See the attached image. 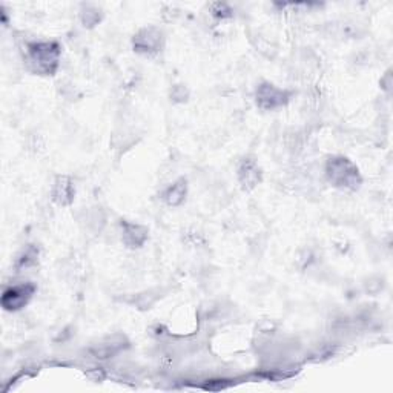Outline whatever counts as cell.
Wrapping results in <instances>:
<instances>
[{
    "label": "cell",
    "instance_id": "obj_10",
    "mask_svg": "<svg viewBox=\"0 0 393 393\" xmlns=\"http://www.w3.org/2000/svg\"><path fill=\"white\" fill-rule=\"evenodd\" d=\"M186 195H188V180L185 177H181L164 189L162 198L168 206L177 207L185 203Z\"/></svg>",
    "mask_w": 393,
    "mask_h": 393
},
{
    "label": "cell",
    "instance_id": "obj_4",
    "mask_svg": "<svg viewBox=\"0 0 393 393\" xmlns=\"http://www.w3.org/2000/svg\"><path fill=\"white\" fill-rule=\"evenodd\" d=\"M36 292L37 286L31 282L13 284L4 291L0 303H2V308L6 312H19L28 306Z\"/></svg>",
    "mask_w": 393,
    "mask_h": 393
},
{
    "label": "cell",
    "instance_id": "obj_9",
    "mask_svg": "<svg viewBox=\"0 0 393 393\" xmlns=\"http://www.w3.org/2000/svg\"><path fill=\"white\" fill-rule=\"evenodd\" d=\"M52 202L59 206H69L75 198V186L73 180L66 176H59L51 188Z\"/></svg>",
    "mask_w": 393,
    "mask_h": 393
},
{
    "label": "cell",
    "instance_id": "obj_2",
    "mask_svg": "<svg viewBox=\"0 0 393 393\" xmlns=\"http://www.w3.org/2000/svg\"><path fill=\"white\" fill-rule=\"evenodd\" d=\"M325 172L330 185L341 191H356L363 183L358 166L344 155L329 157Z\"/></svg>",
    "mask_w": 393,
    "mask_h": 393
},
{
    "label": "cell",
    "instance_id": "obj_1",
    "mask_svg": "<svg viewBox=\"0 0 393 393\" xmlns=\"http://www.w3.org/2000/svg\"><path fill=\"white\" fill-rule=\"evenodd\" d=\"M62 49L57 42H32L26 47V64L39 75H54L60 66Z\"/></svg>",
    "mask_w": 393,
    "mask_h": 393
},
{
    "label": "cell",
    "instance_id": "obj_3",
    "mask_svg": "<svg viewBox=\"0 0 393 393\" xmlns=\"http://www.w3.org/2000/svg\"><path fill=\"white\" fill-rule=\"evenodd\" d=\"M291 91L278 88L277 85L270 82L260 83L255 91V103L263 111H275L278 108H284L291 102Z\"/></svg>",
    "mask_w": 393,
    "mask_h": 393
},
{
    "label": "cell",
    "instance_id": "obj_8",
    "mask_svg": "<svg viewBox=\"0 0 393 393\" xmlns=\"http://www.w3.org/2000/svg\"><path fill=\"white\" fill-rule=\"evenodd\" d=\"M126 346H128V343H126L125 335L116 334L112 337L103 338L99 344H94L91 347V353L95 358H99V360H108V358H112L119 352L123 351Z\"/></svg>",
    "mask_w": 393,
    "mask_h": 393
},
{
    "label": "cell",
    "instance_id": "obj_7",
    "mask_svg": "<svg viewBox=\"0 0 393 393\" xmlns=\"http://www.w3.org/2000/svg\"><path fill=\"white\" fill-rule=\"evenodd\" d=\"M237 174H238L240 185L246 191L255 189L261 183V180H263V172H261V168L258 166L257 160L249 159V157L240 162Z\"/></svg>",
    "mask_w": 393,
    "mask_h": 393
},
{
    "label": "cell",
    "instance_id": "obj_11",
    "mask_svg": "<svg viewBox=\"0 0 393 393\" xmlns=\"http://www.w3.org/2000/svg\"><path fill=\"white\" fill-rule=\"evenodd\" d=\"M39 263V248H36V244H28L16 260V269L17 272L20 270L31 269L34 266H37Z\"/></svg>",
    "mask_w": 393,
    "mask_h": 393
},
{
    "label": "cell",
    "instance_id": "obj_12",
    "mask_svg": "<svg viewBox=\"0 0 393 393\" xmlns=\"http://www.w3.org/2000/svg\"><path fill=\"white\" fill-rule=\"evenodd\" d=\"M102 20V13L99 10H88L86 13H82V22L85 26L88 28H92V26L97 25Z\"/></svg>",
    "mask_w": 393,
    "mask_h": 393
},
{
    "label": "cell",
    "instance_id": "obj_6",
    "mask_svg": "<svg viewBox=\"0 0 393 393\" xmlns=\"http://www.w3.org/2000/svg\"><path fill=\"white\" fill-rule=\"evenodd\" d=\"M120 228H121V241H123L125 246L129 249L142 248L147 241V237H150V231H147V228L143 224L121 220Z\"/></svg>",
    "mask_w": 393,
    "mask_h": 393
},
{
    "label": "cell",
    "instance_id": "obj_14",
    "mask_svg": "<svg viewBox=\"0 0 393 393\" xmlns=\"http://www.w3.org/2000/svg\"><path fill=\"white\" fill-rule=\"evenodd\" d=\"M214 16L220 17V19H226V17H232V10L226 4H214Z\"/></svg>",
    "mask_w": 393,
    "mask_h": 393
},
{
    "label": "cell",
    "instance_id": "obj_13",
    "mask_svg": "<svg viewBox=\"0 0 393 393\" xmlns=\"http://www.w3.org/2000/svg\"><path fill=\"white\" fill-rule=\"evenodd\" d=\"M171 97L174 99V102H186L189 97V92L183 85H176L171 91Z\"/></svg>",
    "mask_w": 393,
    "mask_h": 393
},
{
    "label": "cell",
    "instance_id": "obj_5",
    "mask_svg": "<svg viewBox=\"0 0 393 393\" xmlns=\"http://www.w3.org/2000/svg\"><path fill=\"white\" fill-rule=\"evenodd\" d=\"M164 47V34L160 28L150 26V28L140 30L133 39V48L137 54L151 57L159 54Z\"/></svg>",
    "mask_w": 393,
    "mask_h": 393
}]
</instances>
